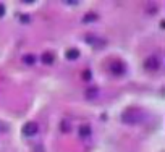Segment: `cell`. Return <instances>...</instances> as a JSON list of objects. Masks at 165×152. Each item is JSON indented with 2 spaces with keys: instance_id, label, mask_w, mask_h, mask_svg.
I'll return each instance as SVG.
<instances>
[{
  "instance_id": "cell-4",
  "label": "cell",
  "mask_w": 165,
  "mask_h": 152,
  "mask_svg": "<svg viewBox=\"0 0 165 152\" xmlns=\"http://www.w3.org/2000/svg\"><path fill=\"white\" fill-rule=\"evenodd\" d=\"M39 131V126L36 121H28L23 125V134L25 136H34Z\"/></svg>"
},
{
  "instance_id": "cell-12",
  "label": "cell",
  "mask_w": 165,
  "mask_h": 152,
  "mask_svg": "<svg viewBox=\"0 0 165 152\" xmlns=\"http://www.w3.org/2000/svg\"><path fill=\"white\" fill-rule=\"evenodd\" d=\"M60 130H62L63 133H68V131L71 130V125H70V121H66V120H63V121L60 123Z\"/></svg>"
},
{
  "instance_id": "cell-7",
  "label": "cell",
  "mask_w": 165,
  "mask_h": 152,
  "mask_svg": "<svg viewBox=\"0 0 165 152\" xmlns=\"http://www.w3.org/2000/svg\"><path fill=\"white\" fill-rule=\"evenodd\" d=\"M84 94H86L87 99H96L99 95V89H97V87H87Z\"/></svg>"
},
{
  "instance_id": "cell-14",
  "label": "cell",
  "mask_w": 165,
  "mask_h": 152,
  "mask_svg": "<svg viewBox=\"0 0 165 152\" xmlns=\"http://www.w3.org/2000/svg\"><path fill=\"white\" fill-rule=\"evenodd\" d=\"M3 15H5V5L0 3V18H3Z\"/></svg>"
},
{
  "instance_id": "cell-9",
  "label": "cell",
  "mask_w": 165,
  "mask_h": 152,
  "mask_svg": "<svg viewBox=\"0 0 165 152\" xmlns=\"http://www.w3.org/2000/svg\"><path fill=\"white\" fill-rule=\"evenodd\" d=\"M97 18H99L97 13H86V15H84V18H83V21L84 23H92V21H96Z\"/></svg>"
},
{
  "instance_id": "cell-3",
  "label": "cell",
  "mask_w": 165,
  "mask_h": 152,
  "mask_svg": "<svg viewBox=\"0 0 165 152\" xmlns=\"http://www.w3.org/2000/svg\"><path fill=\"white\" fill-rule=\"evenodd\" d=\"M108 68H110V73L115 75V76H122V75L126 73V65H125L122 60H113Z\"/></svg>"
},
{
  "instance_id": "cell-11",
  "label": "cell",
  "mask_w": 165,
  "mask_h": 152,
  "mask_svg": "<svg viewBox=\"0 0 165 152\" xmlns=\"http://www.w3.org/2000/svg\"><path fill=\"white\" fill-rule=\"evenodd\" d=\"M42 62L46 63V65H50V63L54 62V55L49 54V52H46V54L42 55Z\"/></svg>"
},
{
  "instance_id": "cell-8",
  "label": "cell",
  "mask_w": 165,
  "mask_h": 152,
  "mask_svg": "<svg viewBox=\"0 0 165 152\" xmlns=\"http://www.w3.org/2000/svg\"><path fill=\"white\" fill-rule=\"evenodd\" d=\"M65 57L68 60H76V58L79 57V50L78 49H68L66 54H65Z\"/></svg>"
},
{
  "instance_id": "cell-15",
  "label": "cell",
  "mask_w": 165,
  "mask_h": 152,
  "mask_svg": "<svg viewBox=\"0 0 165 152\" xmlns=\"http://www.w3.org/2000/svg\"><path fill=\"white\" fill-rule=\"evenodd\" d=\"M21 21L28 23V21H29V16H28V15H25V16H21Z\"/></svg>"
},
{
  "instance_id": "cell-16",
  "label": "cell",
  "mask_w": 165,
  "mask_h": 152,
  "mask_svg": "<svg viewBox=\"0 0 165 152\" xmlns=\"http://www.w3.org/2000/svg\"><path fill=\"white\" fill-rule=\"evenodd\" d=\"M34 152H44V151H42V147H37V149H36Z\"/></svg>"
},
{
  "instance_id": "cell-13",
  "label": "cell",
  "mask_w": 165,
  "mask_h": 152,
  "mask_svg": "<svg viewBox=\"0 0 165 152\" xmlns=\"http://www.w3.org/2000/svg\"><path fill=\"white\" fill-rule=\"evenodd\" d=\"M83 78L86 79V81H89V79H91V71H89V70H84V73H83Z\"/></svg>"
},
{
  "instance_id": "cell-2",
  "label": "cell",
  "mask_w": 165,
  "mask_h": 152,
  "mask_svg": "<svg viewBox=\"0 0 165 152\" xmlns=\"http://www.w3.org/2000/svg\"><path fill=\"white\" fill-rule=\"evenodd\" d=\"M144 68L147 71H157L160 68V57L159 55H149L144 60Z\"/></svg>"
},
{
  "instance_id": "cell-6",
  "label": "cell",
  "mask_w": 165,
  "mask_h": 152,
  "mask_svg": "<svg viewBox=\"0 0 165 152\" xmlns=\"http://www.w3.org/2000/svg\"><path fill=\"white\" fill-rule=\"evenodd\" d=\"M79 136H81V138H89L91 136V126L89 125H81L79 126Z\"/></svg>"
},
{
  "instance_id": "cell-5",
  "label": "cell",
  "mask_w": 165,
  "mask_h": 152,
  "mask_svg": "<svg viewBox=\"0 0 165 152\" xmlns=\"http://www.w3.org/2000/svg\"><path fill=\"white\" fill-rule=\"evenodd\" d=\"M84 41H86L87 44H91V45H94V47H104L105 45V41L97 37L96 34H86L84 36Z\"/></svg>"
},
{
  "instance_id": "cell-1",
  "label": "cell",
  "mask_w": 165,
  "mask_h": 152,
  "mask_svg": "<svg viewBox=\"0 0 165 152\" xmlns=\"http://www.w3.org/2000/svg\"><path fill=\"white\" fill-rule=\"evenodd\" d=\"M146 118V113L143 112V109L138 107H130L122 113V121L126 125H136V123H143Z\"/></svg>"
},
{
  "instance_id": "cell-10",
  "label": "cell",
  "mask_w": 165,
  "mask_h": 152,
  "mask_svg": "<svg viewBox=\"0 0 165 152\" xmlns=\"http://www.w3.org/2000/svg\"><path fill=\"white\" fill-rule=\"evenodd\" d=\"M23 62H25L26 65H34L36 63V55H33V54L25 55V57H23Z\"/></svg>"
}]
</instances>
